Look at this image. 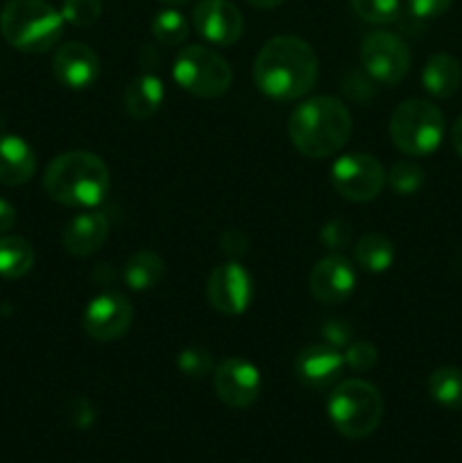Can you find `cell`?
Here are the masks:
<instances>
[{
	"label": "cell",
	"mask_w": 462,
	"mask_h": 463,
	"mask_svg": "<svg viewBox=\"0 0 462 463\" xmlns=\"http://www.w3.org/2000/svg\"><path fill=\"white\" fill-rule=\"evenodd\" d=\"M315 50L293 34H279L267 41L254 61V81L258 90L276 102H293L311 93L317 81Z\"/></svg>",
	"instance_id": "cell-1"
},
{
	"label": "cell",
	"mask_w": 462,
	"mask_h": 463,
	"mask_svg": "<svg viewBox=\"0 0 462 463\" xmlns=\"http://www.w3.org/2000/svg\"><path fill=\"white\" fill-rule=\"evenodd\" d=\"M351 127V113L338 98L317 95L290 113L288 136L303 156L329 158L347 145Z\"/></svg>",
	"instance_id": "cell-2"
},
{
	"label": "cell",
	"mask_w": 462,
	"mask_h": 463,
	"mask_svg": "<svg viewBox=\"0 0 462 463\" xmlns=\"http://www.w3.org/2000/svg\"><path fill=\"white\" fill-rule=\"evenodd\" d=\"M43 188L62 206L93 208L109 193V167L91 152H63L45 167Z\"/></svg>",
	"instance_id": "cell-3"
},
{
	"label": "cell",
	"mask_w": 462,
	"mask_h": 463,
	"mask_svg": "<svg viewBox=\"0 0 462 463\" xmlns=\"http://www.w3.org/2000/svg\"><path fill=\"white\" fill-rule=\"evenodd\" d=\"M62 12L48 0H7L0 12V32L12 48L41 54L54 48L63 32Z\"/></svg>",
	"instance_id": "cell-4"
},
{
	"label": "cell",
	"mask_w": 462,
	"mask_h": 463,
	"mask_svg": "<svg viewBox=\"0 0 462 463\" xmlns=\"http://www.w3.org/2000/svg\"><path fill=\"white\" fill-rule=\"evenodd\" d=\"M329 419L342 437H370L383 419V396L365 380H344L329 396Z\"/></svg>",
	"instance_id": "cell-5"
},
{
	"label": "cell",
	"mask_w": 462,
	"mask_h": 463,
	"mask_svg": "<svg viewBox=\"0 0 462 463\" xmlns=\"http://www.w3.org/2000/svg\"><path fill=\"white\" fill-rule=\"evenodd\" d=\"M444 116L428 99L412 98L399 104L390 118V138L394 147L410 158L433 154L444 140Z\"/></svg>",
	"instance_id": "cell-6"
},
{
	"label": "cell",
	"mask_w": 462,
	"mask_h": 463,
	"mask_svg": "<svg viewBox=\"0 0 462 463\" xmlns=\"http://www.w3.org/2000/svg\"><path fill=\"white\" fill-rule=\"evenodd\" d=\"M172 77L186 93L202 99L222 98L234 81L229 61L207 45H188L172 66Z\"/></svg>",
	"instance_id": "cell-7"
},
{
	"label": "cell",
	"mask_w": 462,
	"mask_h": 463,
	"mask_svg": "<svg viewBox=\"0 0 462 463\" xmlns=\"http://www.w3.org/2000/svg\"><path fill=\"white\" fill-rule=\"evenodd\" d=\"M410 48L394 32H370L361 45V66L376 84L394 86L410 72Z\"/></svg>",
	"instance_id": "cell-8"
},
{
	"label": "cell",
	"mask_w": 462,
	"mask_h": 463,
	"mask_svg": "<svg viewBox=\"0 0 462 463\" xmlns=\"http://www.w3.org/2000/svg\"><path fill=\"white\" fill-rule=\"evenodd\" d=\"M331 184L347 202L365 203L383 193L385 170L371 154H347L331 167Z\"/></svg>",
	"instance_id": "cell-9"
},
{
	"label": "cell",
	"mask_w": 462,
	"mask_h": 463,
	"mask_svg": "<svg viewBox=\"0 0 462 463\" xmlns=\"http://www.w3.org/2000/svg\"><path fill=\"white\" fill-rule=\"evenodd\" d=\"M134 321V307L130 298L118 292H104L91 298L82 315L84 333L95 342H113L120 339Z\"/></svg>",
	"instance_id": "cell-10"
},
{
	"label": "cell",
	"mask_w": 462,
	"mask_h": 463,
	"mask_svg": "<svg viewBox=\"0 0 462 463\" xmlns=\"http://www.w3.org/2000/svg\"><path fill=\"white\" fill-rule=\"evenodd\" d=\"M254 297L249 271L238 260H226L211 271L207 283V298L222 315H243Z\"/></svg>",
	"instance_id": "cell-11"
},
{
	"label": "cell",
	"mask_w": 462,
	"mask_h": 463,
	"mask_svg": "<svg viewBox=\"0 0 462 463\" xmlns=\"http://www.w3.org/2000/svg\"><path fill=\"white\" fill-rule=\"evenodd\" d=\"M261 373L243 357H226L213 369V389L226 407L245 410L261 396Z\"/></svg>",
	"instance_id": "cell-12"
},
{
	"label": "cell",
	"mask_w": 462,
	"mask_h": 463,
	"mask_svg": "<svg viewBox=\"0 0 462 463\" xmlns=\"http://www.w3.org/2000/svg\"><path fill=\"white\" fill-rule=\"evenodd\" d=\"M313 298L324 306L344 303L356 289V269L342 253H331L315 262L308 279Z\"/></svg>",
	"instance_id": "cell-13"
},
{
	"label": "cell",
	"mask_w": 462,
	"mask_h": 463,
	"mask_svg": "<svg viewBox=\"0 0 462 463\" xmlns=\"http://www.w3.org/2000/svg\"><path fill=\"white\" fill-rule=\"evenodd\" d=\"M193 25L213 45H234L245 30L243 14L229 0H199L195 5Z\"/></svg>",
	"instance_id": "cell-14"
},
{
	"label": "cell",
	"mask_w": 462,
	"mask_h": 463,
	"mask_svg": "<svg viewBox=\"0 0 462 463\" xmlns=\"http://www.w3.org/2000/svg\"><path fill=\"white\" fill-rule=\"evenodd\" d=\"M53 72L66 89L84 90L98 81L100 59L86 43L71 41L63 43L53 57Z\"/></svg>",
	"instance_id": "cell-15"
},
{
	"label": "cell",
	"mask_w": 462,
	"mask_h": 463,
	"mask_svg": "<svg viewBox=\"0 0 462 463\" xmlns=\"http://www.w3.org/2000/svg\"><path fill=\"white\" fill-rule=\"evenodd\" d=\"M344 371V355L329 344L306 346L294 360V375L311 389H324L338 383Z\"/></svg>",
	"instance_id": "cell-16"
},
{
	"label": "cell",
	"mask_w": 462,
	"mask_h": 463,
	"mask_svg": "<svg viewBox=\"0 0 462 463\" xmlns=\"http://www.w3.org/2000/svg\"><path fill=\"white\" fill-rule=\"evenodd\" d=\"M109 238V220L104 213L100 211H89L80 213L77 217H72L71 222L63 229V247L72 256H91V253L98 251Z\"/></svg>",
	"instance_id": "cell-17"
},
{
	"label": "cell",
	"mask_w": 462,
	"mask_h": 463,
	"mask_svg": "<svg viewBox=\"0 0 462 463\" xmlns=\"http://www.w3.org/2000/svg\"><path fill=\"white\" fill-rule=\"evenodd\" d=\"M34 149L14 134H0V184L23 185L34 176Z\"/></svg>",
	"instance_id": "cell-18"
},
{
	"label": "cell",
	"mask_w": 462,
	"mask_h": 463,
	"mask_svg": "<svg viewBox=\"0 0 462 463\" xmlns=\"http://www.w3.org/2000/svg\"><path fill=\"white\" fill-rule=\"evenodd\" d=\"M163 102V81L157 75H145L134 77L130 84L125 86L122 93V104L125 111L130 113L134 120H149L154 113L161 109Z\"/></svg>",
	"instance_id": "cell-19"
},
{
	"label": "cell",
	"mask_w": 462,
	"mask_h": 463,
	"mask_svg": "<svg viewBox=\"0 0 462 463\" xmlns=\"http://www.w3.org/2000/svg\"><path fill=\"white\" fill-rule=\"evenodd\" d=\"M462 81V68L453 54L438 52L426 61L424 71H421V84L428 90L433 98L447 99L453 98L460 89Z\"/></svg>",
	"instance_id": "cell-20"
},
{
	"label": "cell",
	"mask_w": 462,
	"mask_h": 463,
	"mask_svg": "<svg viewBox=\"0 0 462 463\" xmlns=\"http://www.w3.org/2000/svg\"><path fill=\"white\" fill-rule=\"evenodd\" d=\"M163 274H166V262L149 249L131 253L122 267V279H125L127 288L134 292H148V289L157 288L163 280Z\"/></svg>",
	"instance_id": "cell-21"
},
{
	"label": "cell",
	"mask_w": 462,
	"mask_h": 463,
	"mask_svg": "<svg viewBox=\"0 0 462 463\" xmlns=\"http://www.w3.org/2000/svg\"><path fill=\"white\" fill-rule=\"evenodd\" d=\"M353 260L370 274H383L394 262V244L380 233H365L353 247Z\"/></svg>",
	"instance_id": "cell-22"
},
{
	"label": "cell",
	"mask_w": 462,
	"mask_h": 463,
	"mask_svg": "<svg viewBox=\"0 0 462 463\" xmlns=\"http://www.w3.org/2000/svg\"><path fill=\"white\" fill-rule=\"evenodd\" d=\"M34 267V249L21 235H0V276L23 279Z\"/></svg>",
	"instance_id": "cell-23"
},
{
	"label": "cell",
	"mask_w": 462,
	"mask_h": 463,
	"mask_svg": "<svg viewBox=\"0 0 462 463\" xmlns=\"http://www.w3.org/2000/svg\"><path fill=\"white\" fill-rule=\"evenodd\" d=\"M428 393L447 410H462V371L456 366H439L428 375Z\"/></svg>",
	"instance_id": "cell-24"
},
{
	"label": "cell",
	"mask_w": 462,
	"mask_h": 463,
	"mask_svg": "<svg viewBox=\"0 0 462 463\" xmlns=\"http://www.w3.org/2000/svg\"><path fill=\"white\" fill-rule=\"evenodd\" d=\"M152 34L163 45H179L188 39L190 23L177 9H161L152 18Z\"/></svg>",
	"instance_id": "cell-25"
},
{
	"label": "cell",
	"mask_w": 462,
	"mask_h": 463,
	"mask_svg": "<svg viewBox=\"0 0 462 463\" xmlns=\"http://www.w3.org/2000/svg\"><path fill=\"white\" fill-rule=\"evenodd\" d=\"M424 176L426 175L424 170H421L419 163L410 161V158H403V161H397L390 167L385 179H388L390 188H392L394 193L408 197V194H415L417 190L424 185Z\"/></svg>",
	"instance_id": "cell-26"
},
{
	"label": "cell",
	"mask_w": 462,
	"mask_h": 463,
	"mask_svg": "<svg viewBox=\"0 0 462 463\" xmlns=\"http://www.w3.org/2000/svg\"><path fill=\"white\" fill-rule=\"evenodd\" d=\"M351 9L371 25H390L401 14L399 0H351Z\"/></svg>",
	"instance_id": "cell-27"
},
{
	"label": "cell",
	"mask_w": 462,
	"mask_h": 463,
	"mask_svg": "<svg viewBox=\"0 0 462 463\" xmlns=\"http://www.w3.org/2000/svg\"><path fill=\"white\" fill-rule=\"evenodd\" d=\"M177 369L186 378H204L213 371V355L202 346H188L177 355Z\"/></svg>",
	"instance_id": "cell-28"
},
{
	"label": "cell",
	"mask_w": 462,
	"mask_h": 463,
	"mask_svg": "<svg viewBox=\"0 0 462 463\" xmlns=\"http://www.w3.org/2000/svg\"><path fill=\"white\" fill-rule=\"evenodd\" d=\"M102 14V0H63L62 16L63 21L75 27H89Z\"/></svg>",
	"instance_id": "cell-29"
},
{
	"label": "cell",
	"mask_w": 462,
	"mask_h": 463,
	"mask_svg": "<svg viewBox=\"0 0 462 463\" xmlns=\"http://www.w3.org/2000/svg\"><path fill=\"white\" fill-rule=\"evenodd\" d=\"M379 362V351H376L374 344L362 342V339H356L347 346V353H344V364L349 369L358 371V373H367L371 371Z\"/></svg>",
	"instance_id": "cell-30"
},
{
	"label": "cell",
	"mask_w": 462,
	"mask_h": 463,
	"mask_svg": "<svg viewBox=\"0 0 462 463\" xmlns=\"http://www.w3.org/2000/svg\"><path fill=\"white\" fill-rule=\"evenodd\" d=\"M320 242L329 251H342L351 244V226L347 220H331L322 226Z\"/></svg>",
	"instance_id": "cell-31"
},
{
	"label": "cell",
	"mask_w": 462,
	"mask_h": 463,
	"mask_svg": "<svg viewBox=\"0 0 462 463\" xmlns=\"http://www.w3.org/2000/svg\"><path fill=\"white\" fill-rule=\"evenodd\" d=\"M351 326L344 319H326L324 324H322V337H324V342L333 348L349 346V344H351Z\"/></svg>",
	"instance_id": "cell-32"
},
{
	"label": "cell",
	"mask_w": 462,
	"mask_h": 463,
	"mask_svg": "<svg viewBox=\"0 0 462 463\" xmlns=\"http://www.w3.org/2000/svg\"><path fill=\"white\" fill-rule=\"evenodd\" d=\"M68 420H71L77 430H86L93 425L95 410L93 405H91L89 398H82V396L72 398L71 405H68Z\"/></svg>",
	"instance_id": "cell-33"
},
{
	"label": "cell",
	"mask_w": 462,
	"mask_h": 463,
	"mask_svg": "<svg viewBox=\"0 0 462 463\" xmlns=\"http://www.w3.org/2000/svg\"><path fill=\"white\" fill-rule=\"evenodd\" d=\"M453 5V0H408V9L415 18H438Z\"/></svg>",
	"instance_id": "cell-34"
},
{
	"label": "cell",
	"mask_w": 462,
	"mask_h": 463,
	"mask_svg": "<svg viewBox=\"0 0 462 463\" xmlns=\"http://www.w3.org/2000/svg\"><path fill=\"white\" fill-rule=\"evenodd\" d=\"M220 247H222V251L231 258V260H236V258H240L247 253L249 238L243 233V231L229 229V231H225V235H222Z\"/></svg>",
	"instance_id": "cell-35"
},
{
	"label": "cell",
	"mask_w": 462,
	"mask_h": 463,
	"mask_svg": "<svg viewBox=\"0 0 462 463\" xmlns=\"http://www.w3.org/2000/svg\"><path fill=\"white\" fill-rule=\"evenodd\" d=\"M14 224H16V208L0 199V235H7V231H12Z\"/></svg>",
	"instance_id": "cell-36"
},
{
	"label": "cell",
	"mask_w": 462,
	"mask_h": 463,
	"mask_svg": "<svg viewBox=\"0 0 462 463\" xmlns=\"http://www.w3.org/2000/svg\"><path fill=\"white\" fill-rule=\"evenodd\" d=\"M451 140H453V147H456L457 156L462 158V116L457 118V122L453 125V131H451Z\"/></svg>",
	"instance_id": "cell-37"
},
{
	"label": "cell",
	"mask_w": 462,
	"mask_h": 463,
	"mask_svg": "<svg viewBox=\"0 0 462 463\" xmlns=\"http://www.w3.org/2000/svg\"><path fill=\"white\" fill-rule=\"evenodd\" d=\"M247 3L256 9H274L279 5H284L285 0H247Z\"/></svg>",
	"instance_id": "cell-38"
},
{
	"label": "cell",
	"mask_w": 462,
	"mask_h": 463,
	"mask_svg": "<svg viewBox=\"0 0 462 463\" xmlns=\"http://www.w3.org/2000/svg\"><path fill=\"white\" fill-rule=\"evenodd\" d=\"M159 3L170 5V7H177V5H186V3H190V0H159Z\"/></svg>",
	"instance_id": "cell-39"
}]
</instances>
